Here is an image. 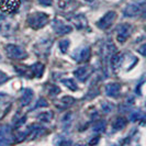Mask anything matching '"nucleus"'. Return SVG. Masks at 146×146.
<instances>
[{"label":"nucleus","mask_w":146,"mask_h":146,"mask_svg":"<svg viewBox=\"0 0 146 146\" xmlns=\"http://www.w3.org/2000/svg\"><path fill=\"white\" fill-rule=\"evenodd\" d=\"M91 73H92L91 67H88V66H82V67H79L78 69H76L74 74H75L76 78H78V80L85 81L88 77L91 75Z\"/></svg>","instance_id":"nucleus-10"},{"label":"nucleus","mask_w":146,"mask_h":146,"mask_svg":"<svg viewBox=\"0 0 146 146\" xmlns=\"http://www.w3.org/2000/svg\"><path fill=\"white\" fill-rule=\"evenodd\" d=\"M106 129V122L104 121H99L98 123H96V125L94 126V130L96 132H102Z\"/></svg>","instance_id":"nucleus-20"},{"label":"nucleus","mask_w":146,"mask_h":146,"mask_svg":"<svg viewBox=\"0 0 146 146\" xmlns=\"http://www.w3.org/2000/svg\"><path fill=\"white\" fill-rule=\"evenodd\" d=\"M48 22V15L43 12H35L31 13L28 17V23L29 25L34 30H38L43 28L44 25Z\"/></svg>","instance_id":"nucleus-1"},{"label":"nucleus","mask_w":146,"mask_h":146,"mask_svg":"<svg viewBox=\"0 0 146 146\" xmlns=\"http://www.w3.org/2000/svg\"><path fill=\"white\" fill-rule=\"evenodd\" d=\"M30 70H31V74L32 76H36V77H41L43 75L44 72V66L41 64V63H36L34 65H32L30 67Z\"/></svg>","instance_id":"nucleus-15"},{"label":"nucleus","mask_w":146,"mask_h":146,"mask_svg":"<svg viewBox=\"0 0 146 146\" xmlns=\"http://www.w3.org/2000/svg\"><path fill=\"white\" fill-rule=\"evenodd\" d=\"M143 15H144V17L146 18V6H144V8H143V12H142Z\"/></svg>","instance_id":"nucleus-27"},{"label":"nucleus","mask_w":146,"mask_h":146,"mask_svg":"<svg viewBox=\"0 0 146 146\" xmlns=\"http://www.w3.org/2000/svg\"><path fill=\"white\" fill-rule=\"evenodd\" d=\"M132 28L130 24H121L117 30V38L120 43H124L131 34Z\"/></svg>","instance_id":"nucleus-6"},{"label":"nucleus","mask_w":146,"mask_h":146,"mask_svg":"<svg viewBox=\"0 0 146 146\" xmlns=\"http://www.w3.org/2000/svg\"><path fill=\"white\" fill-rule=\"evenodd\" d=\"M90 56V48L89 47H81L79 50L74 53L73 57L76 62L81 63V62H86Z\"/></svg>","instance_id":"nucleus-9"},{"label":"nucleus","mask_w":146,"mask_h":146,"mask_svg":"<svg viewBox=\"0 0 146 146\" xmlns=\"http://www.w3.org/2000/svg\"><path fill=\"white\" fill-rule=\"evenodd\" d=\"M68 47H69V41L68 40H63V41L59 42V48L63 53H66Z\"/></svg>","instance_id":"nucleus-19"},{"label":"nucleus","mask_w":146,"mask_h":146,"mask_svg":"<svg viewBox=\"0 0 146 146\" xmlns=\"http://www.w3.org/2000/svg\"><path fill=\"white\" fill-rule=\"evenodd\" d=\"M62 82L65 85L67 88H69L70 90H73V91H76L77 89H78V86L76 85V82L74 79H63Z\"/></svg>","instance_id":"nucleus-17"},{"label":"nucleus","mask_w":146,"mask_h":146,"mask_svg":"<svg viewBox=\"0 0 146 146\" xmlns=\"http://www.w3.org/2000/svg\"><path fill=\"white\" fill-rule=\"evenodd\" d=\"M70 21L73 22L78 29H84V28L87 27V20H86V18H85L84 15H81L70 17Z\"/></svg>","instance_id":"nucleus-12"},{"label":"nucleus","mask_w":146,"mask_h":146,"mask_svg":"<svg viewBox=\"0 0 146 146\" xmlns=\"http://www.w3.org/2000/svg\"><path fill=\"white\" fill-rule=\"evenodd\" d=\"M120 90H121V86L117 82H111L106 86V94L108 97H111V98L117 97L120 94Z\"/></svg>","instance_id":"nucleus-11"},{"label":"nucleus","mask_w":146,"mask_h":146,"mask_svg":"<svg viewBox=\"0 0 146 146\" xmlns=\"http://www.w3.org/2000/svg\"><path fill=\"white\" fill-rule=\"evenodd\" d=\"M38 2H40L41 5L45 6V7H48V6H51L52 5L53 0H38Z\"/></svg>","instance_id":"nucleus-26"},{"label":"nucleus","mask_w":146,"mask_h":146,"mask_svg":"<svg viewBox=\"0 0 146 146\" xmlns=\"http://www.w3.org/2000/svg\"><path fill=\"white\" fill-rule=\"evenodd\" d=\"M85 1H87V2H92L94 0H85Z\"/></svg>","instance_id":"nucleus-28"},{"label":"nucleus","mask_w":146,"mask_h":146,"mask_svg":"<svg viewBox=\"0 0 146 146\" xmlns=\"http://www.w3.org/2000/svg\"><path fill=\"white\" fill-rule=\"evenodd\" d=\"M115 19H117V13L114 11H109V12H107L106 15H103L99 21L97 22V25H98L99 29L107 30L113 24V22L115 21Z\"/></svg>","instance_id":"nucleus-4"},{"label":"nucleus","mask_w":146,"mask_h":146,"mask_svg":"<svg viewBox=\"0 0 146 146\" xmlns=\"http://www.w3.org/2000/svg\"><path fill=\"white\" fill-rule=\"evenodd\" d=\"M21 0H0V9L3 12L13 13L20 7Z\"/></svg>","instance_id":"nucleus-5"},{"label":"nucleus","mask_w":146,"mask_h":146,"mask_svg":"<svg viewBox=\"0 0 146 146\" xmlns=\"http://www.w3.org/2000/svg\"><path fill=\"white\" fill-rule=\"evenodd\" d=\"M33 99V91L31 89H24L21 97V104L22 106H28Z\"/></svg>","instance_id":"nucleus-14"},{"label":"nucleus","mask_w":146,"mask_h":146,"mask_svg":"<svg viewBox=\"0 0 146 146\" xmlns=\"http://www.w3.org/2000/svg\"><path fill=\"white\" fill-rule=\"evenodd\" d=\"M126 120L124 117H117L114 120V122L112 123V127L115 130V131H120V130H123L125 126H126Z\"/></svg>","instance_id":"nucleus-16"},{"label":"nucleus","mask_w":146,"mask_h":146,"mask_svg":"<svg viewBox=\"0 0 146 146\" xmlns=\"http://www.w3.org/2000/svg\"><path fill=\"white\" fill-rule=\"evenodd\" d=\"M53 29L54 31L59 34V35H64V34H68L73 31V28L68 24H66L64 22L59 21V20H55L53 23Z\"/></svg>","instance_id":"nucleus-8"},{"label":"nucleus","mask_w":146,"mask_h":146,"mask_svg":"<svg viewBox=\"0 0 146 146\" xmlns=\"http://www.w3.org/2000/svg\"><path fill=\"white\" fill-rule=\"evenodd\" d=\"M73 102H74V98H72V97H64L60 100V103L64 104V107H68V106H70Z\"/></svg>","instance_id":"nucleus-21"},{"label":"nucleus","mask_w":146,"mask_h":146,"mask_svg":"<svg viewBox=\"0 0 146 146\" xmlns=\"http://www.w3.org/2000/svg\"><path fill=\"white\" fill-rule=\"evenodd\" d=\"M13 133L8 125H0V146L10 145L13 143Z\"/></svg>","instance_id":"nucleus-2"},{"label":"nucleus","mask_w":146,"mask_h":146,"mask_svg":"<svg viewBox=\"0 0 146 146\" xmlns=\"http://www.w3.org/2000/svg\"><path fill=\"white\" fill-rule=\"evenodd\" d=\"M143 8L144 6L139 5V3H131V5H127L126 8L123 11V15L126 18H134L137 15H139L141 12H143Z\"/></svg>","instance_id":"nucleus-7"},{"label":"nucleus","mask_w":146,"mask_h":146,"mask_svg":"<svg viewBox=\"0 0 146 146\" xmlns=\"http://www.w3.org/2000/svg\"><path fill=\"white\" fill-rule=\"evenodd\" d=\"M9 78H8V76L6 75L5 73H2V72H0V85H2L3 82H6Z\"/></svg>","instance_id":"nucleus-23"},{"label":"nucleus","mask_w":146,"mask_h":146,"mask_svg":"<svg viewBox=\"0 0 146 146\" xmlns=\"http://www.w3.org/2000/svg\"><path fill=\"white\" fill-rule=\"evenodd\" d=\"M141 55H143V56H146V44H143L142 46H139V50H137Z\"/></svg>","instance_id":"nucleus-24"},{"label":"nucleus","mask_w":146,"mask_h":146,"mask_svg":"<svg viewBox=\"0 0 146 146\" xmlns=\"http://www.w3.org/2000/svg\"><path fill=\"white\" fill-rule=\"evenodd\" d=\"M6 52H7L8 57H10L11 59H23L28 56L27 52L23 48L13 44H9L6 47Z\"/></svg>","instance_id":"nucleus-3"},{"label":"nucleus","mask_w":146,"mask_h":146,"mask_svg":"<svg viewBox=\"0 0 146 146\" xmlns=\"http://www.w3.org/2000/svg\"><path fill=\"white\" fill-rule=\"evenodd\" d=\"M122 62H123V56L121 53H114L110 58V64L112 66V69H114V70L121 66Z\"/></svg>","instance_id":"nucleus-13"},{"label":"nucleus","mask_w":146,"mask_h":146,"mask_svg":"<svg viewBox=\"0 0 146 146\" xmlns=\"http://www.w3.org/2000/svg\"><path fill=\"white\" fill-rule=\"evenodd\" d=\"M139 117H141V113L139 112H137V111L136 112H133L131 114V121H133V122L134 121H137V120H139Z\"/></svg>","instance_id":"nucleus-22"},{"label":"nucleus","mask_w":146,"mask_h":146,"mask_svg":"<svg viewBox=\"0 0 146 146\" xmlns=\"http://www.w3.org/2000/svg\"><path fill=\"white\" fill-rule=\"evenodd\" d=\"M37 107H47V102H46V100L41 98L36 103V108Z\"/></svg>","instance_id":"nucleus-25"},{"label":"nucleus","mask_w":146,"mask_h":146,"mask_svg":"<svg viewBox=\"0 0 146 146\" xmlns=\"http://www.w3.org/2000/svg\"><path fill=\"white\" fill-rule=\"evenodd\" d=\"M52 117H53V113L52 112H43V113H41V114H38L37 115V119L40 120V121H42V122H50L52 120Z\"/></svg>","instance_id":"nucleus-18"}]
</instances>
